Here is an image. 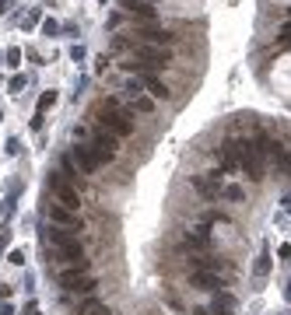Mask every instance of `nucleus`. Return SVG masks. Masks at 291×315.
I'll return each instance as SVG.
<instances>
[{
    "instance_id": "nucleus-20",
    "label": "nucleus",
    "mask_w": 291,
    "mask_h": 315,
    "mask_svg": "<svg viewBox=\"0 0 291 315\" xmlns=\"http://www.w3.org/2000/svg\"><path fill=\"white\" fill-rule=\"evenodd\" d=\"M134 109H137V112H151V109H154V102H151V98H141V95H137Z\"/></svg>"
},
{
    "instance_id": "nucleus-19",
    "label": "nucleus",
    "mask_w": 291,
    "mask_h": 315,
    "mask_svg": "<svg viewBox=\"0 0 291 315\" xmlns=\"http://www.w3.org/2000/svg\"><path fill=\"white\" fill-rule=\"evenodd\" d=\"M53 102H56V91H46V95L39 98V112H46V109H49Z\"/></svg>"
},
{
    "instance_id": "nucleus-4",
    "label": "nucleus",
    "mask_w": 291,
    "mask_h": 315,
    "mask_svg": "<svg viewBox=\"0 0 291 315\" xmlns=\"http://www.w3.org/2000/svg\"><path fill=\"white\" fill-rule=\"evenodd\" d=\"M127 70H144V74H151V70H158V67H168V49H158V46H137V63H123Z\"/></svg>"
},
{
    "instance_id": "nucleus-14",
    "label": "nucleus",
    "mask_w": 291,
    "mask_h": 315,
    "mask_svg": "<svg viewBox=\"0 0 291 315\" xmlns=\"http://www.w3.org/2000/svg\"><path fill=\"white\" fill-rule=\"evenodd\" d=\"M141 84H144L147 91H151V98H168V88H165V84H161L158 77H151V74H144V77H141Z\"/></svg>"
},
{
    "instance_id": "nucleus-9",
    "label": "nucleus",
    "mask_w": 291,
    "mask_h": 315,
    "mask_svg": "<svg viewBox=\"0 0 291 315\" xmlns=\"http://www.w3.org/2000/svg\"><path fill=\"white\" fill-rule=\"evenodd\" d=\"M190 284L200 287V291H218L221 277H218V270H193V273H190Z\"/></svg>"
},
{
    "instance_id": "nucleus-12",
    "label": "nucleus",
    "mask_w": 291,
    "mask_h": 315,
    "mask_svg": "<svg viewBox=\"0 0 291 315\" xmlns=\"http://www.w3.org/2000/svg\"><path fill=\"white\" fill-rule=\"evenodd\" d=\"M95 147H102V151L116 154V151H120V137H116V133H109V130H95Z\"/></svg>"
},
{
    "instance_id": "nucleus-22",
    "label": "nucleus",
    "mask_w": 291,
    "mask_h": 315,
    "mask_svg": "<svg viewBox=\"0 0 291 315\" xmlns=\"http://www.w3.org/2000/svg\"><path fill=\"white\" fill-rule=\"evenodd\" d=\"M256 273H260V277H267V273H270V259H267V256L256 263Z\"/></svg>"
},
{
    "instance_id": "nucleus-24",
    "label": "nucleus",
    "mask_w": 291,
    "mask_h": 315,
    "mask_svg": "<svg viewBox=\"0 0 291 315\" xmlns=\"http://www.w3.org/2000/svg\"><path fill=\"white\" fill-rule=\"evenodd\" d=\"M288 14H291V7H288Z\"/></svg>"
},
{
    "instance_id": "nucleus-7",
    "label": "nucleus",
    "mask_w": 291,
    "mask_h": 315,
    "mask_svg": "<svg viewBox=\"0 0 291 315\" xmlns=\"http://www.w3.org/2000/svg\"><path fill=\"white\" fill-rule=\"evenodd\" d=\"M71 158L77 161V168H81L84 175H91V172L102 168V161H98V151H95V147H84V144H81V147H74Z\"/></svg>"
},
{
    "instance_id": "nucleus-16",
    "label": "nucleus",
    "mask_w": 291,
    "mask_h": 315,
    "mask_svg": "<svg viewBox=\"0 0 291 315\" xmlns=\"http://www.w3.org/2000/svg\"><path fill=\"white\" fill-rule=\"evenodd\" d=\"M193 186H197V189H200L204 196H211V200L224 193V189H218V186H214V182H207V179H193Z\"/></svg>"
},
{
    "instance_id": "nucleus-21",
    "label": "nucleus",
    "mask_w": 291,
    "mask_h": 315,
    "mask_svg": "<svg viewBox=\"0 0 291 315\" xmlns=\"http://www.w3.org/2000/svg\"><path fill=\"white\" fill-rule=\"evenodd\" d=\"M224 196H228V200H242V189H239V186H224Z\"/></svg>"
},
{
    "instance_id": "nucleus-1",
    "label": "nucleus",
    "mask_w": 291,
    "mask_h": 315,
    "mask_svg": "<svg viewBox=\"0 0 291 315\" xmlns=\"http://www.w3.org/2000/svg\"><path fill=\"white\" fill-rule=\"evenodd\" d=\"M98 123H102V130H109V133H116V137H130V133H134V119H130L127 112H120L116 102H105V105L98 109Z\"/></svg>"
},
{
    "instance_id": "nucleus-11",
    "label": "nucleus",
    "mask_w": 291,
    "mask_h": 315,
    "mask_svg": "<svg viewBox=\"0 0 291 315\" xmlns=\"http://www.w3.org/2000/svg\"><path fill=\"white\" fill-rule=\"evenodd\" d=\"M120 7H123L127 14H137V18H144V21H151V18H154V7H147L144 0H120Z\"/></svg>"
},
{
    "instance_id": "nucleus-3",
    "label": "nucleus",
    "mask_w": 291,
    "mask_h": 315,
    "mask_svg": "<svg viewBox=\"0 0 291 315\" xmlns=\"http://www.w3.org/2000/svg\"><path fill=\"white\" fill-rule=\"evenodd\" d=\"M239 168L249 175V179H263V151H260V144L256 140H242L239 144Z\"/></svg>"
},
{
    "instance_id": "nucleus-18",
    "label": "nucleus",
    "mask_w": 291,
    "mask_h": 315,
    "mask_svg": "<svg viewBox=\"0 0 291 315\" xmlns=\"http://www.w3.org/2000/svg\"><path fill=\"white\" fill-rule=\"evenodd\" d=\"M214 308H218V312H231V308H235V298H231V294H218V298H214Z\"/></svg>"
},
{
    "instance_id": "nucleus-6",
    "label": "nucleus",
    "mask_w": 291,
    "mask_h": 315,
    "mask_svg": "<svg viewBox=\"0 0 291 315\" xmlns=\"http://www.w3.org/2000/svg\"><path fill=\"white\" fill-rule=\"evenodd\" d=\"M134 35H137V39H144V46H168V42L176 39L172 32H165V28H158V25H144V28L137 25V28H134Z\"/></svg>"
},
{
    "instance_id": "nucleus-10",
    "label": "nucleus",
    "mask_w": 291,
    "mask_h": 315,
    "mask_svg": "<svg viewBox=\"0 0 291 315\" xmlns=\"http://www.w3.org/2000/svg\"><path fill=\"white\" fill-rule=\"evenodd\" d=\"M49 221H53V224H64V228H71V231H77V228H81V217L74 214L71 207H56V203L49 207Z\"/></svg>"
},
{
    "instance_id": "nucleus-8",
    "label": "nucleus",
    "mask_w": 291,
    "mask_h": 315,
    "mask_svg": "<svg viewBox=\"0 0 291 315\" xmlns=\"http://www.w3.org/2000/svg\"><path fill=\"white\" fill-rule=\"evenodd\" d=\"M218 172H214V175H224V172H231V168H235V165H239V144H231V140H228V144H221L218 147Z\"/></svg>"
},
{
    "instance_id": "nucleus-15",
    "label": "nucleus",
    "mask_w": 291,
    "mask_h": 315,
    "mask_svg": "<svg viewBox=\"0 0 291 315\" xmlns=\"http://www.w3.org/2000/svg\"><path fill=\"white\" fill-rule=\"evenodd\" d=\"M74 235H77V231H56V228H53V231H46L49 245H56V249H60V245H67V242H74Z\"/></svg>"
},
{
    "instance_id": "nucleus-23",
    "label": "nucleus",
    "mask_w": 291,
    "mask_h": 315,
    "mask_svg": "<svg viewBox=\"0 0 291 315\" xmlns=\"http://www.w3.org/2000/svg\"><path fill=\"white\" fill-rule=\"evenodd\" d=\"M288 298H291V284H288Z\"/></svg>"
},
{
    "instance_id": "nucleus-2",
    "label": "nucleus",
    "mask_w": 291,
    "mask_h": 315,
    "mask_svg": "<svg viewBox=\"0 0 291 315\" xmlns=\"http://www.w3.org/2000/svg\"><path fill=\"white\" fill-rule=\"evenodd\" d=\"M56 280H60V287L71 291V294H91V291H95V280H91V273H88V263H84V266H67V270H60Z\"/></svg>"
},
{
    "instance_id": "nucleus-5",
    "label": "nucleus",
    "mask_w": 291,
    "mask_h": 315,
    "mask_svg": "<svg viewBox=\"0 0 291 315\" xmlns=\"http://www.w3.org/2000/svg\"><path fill=\"white\" fill-rule=\"evenodd\" d=\"M49 189H53V196H56L64 207H71V210L81 207V193L74 189V182H67L64 175H53V179H49Z\"/></svg>"
},
{
    "instance_id": "nucleus-13",
    "label": "nucleus",
    "mask_w": 291,
    "mask_h": 315,
    "mask_svg": "<svg viewBox=\"0 0 291 315\" xmlns=\"http://www.w3.org/2000/svg\"><path fill=\"white\" fill-rule=\"evenodd\" d=\"M60 175H64L67 182H84V172L77 168V161H74V158H64V161H60Z\"/></svg>"
},
{
    "instance_id": "nucleus-17",
    "label": "nucleus",
    "mask_w": 291,
    "mask_h": 315,
    "mask_svg": "<svg viewBox=\"0 0 291 315\" xmlns=\"http://www.w3.org/2000/svg\"><path fill=\"white\" fill-rule=\"evenodd\" d=\"M81 315H109V308H105L102 301H84V305H81Z\"/></svg>"
}]
</instances>
